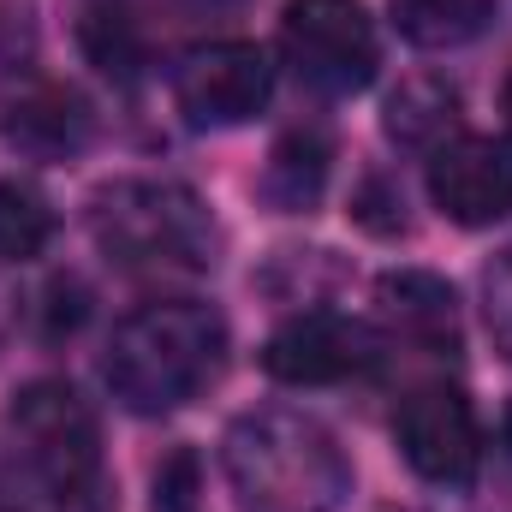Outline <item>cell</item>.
<instances>
[{
	"mask_svg": "<svg viewBox=\"0 0 512 512\" xmlns=\"http://www.w3.org/2000/svg\"><path fill=\"white\" fill-rule=\"evenodd\" d=\"M54 239V203L30 179H0V262H30Z\"/></svg>",
	"mask_w": 512,
	"mask_h": 512,
	"instance_id": "obj_15",
	"label": "cell"
},
{
	"mask_svg": "<svg viewBox=\"0 0 512 512\" xmlns=\"http://www.w3.org/2000/svg\"><path fill=\"white\" fill-rule=\"evenodd\" d=\"M429 197L453 227H495L512 215V155L495 137H447L429 155Z\"/></svg>",
	"mask_w": 512,
	"mask_h": 512,
	"instance_id": "obj_9",
	"label": "cell"
},
{
	"mask_svg": "<svg viewBox=\"0 0 512 512\" xmlns=\"http://www.w3.org/2000/svg\"><path fill=\"white\" fill-rule=\"evenodd\" d=\"M393 435H399V453L405 465L423 477V483H441V489H465L483 465V429H477V411L471 399L453 382H417L399 411H393Z\"/></svg>",
	"mask_w": 512,
	"mask_h": 512,
	"instance_id": "obj_6",
	"label": "cell"
},
{
	"mask_svg": "<svg viewBox=\"0 0 512 512\" xmlns=\"http://www.w3.org/2000/svg\"><path fill=\"white\" fill-rule=\"evenodd\" d=\"M501 114H507V131H512V72H507V90H501Z\"/></svg>",
	"mask_w": 512,
	"mask_h": 512,
	"instance_id": "obj_18",
	"label": "cell"
},
{
	"mask_svg": "<svg viewBox=\"0 0 512 512\" xmlns=\"http://www.w3.org/2000/svg\"><path fill=\"white\" fill-rule=\"evenodd\" d=\"M376 364V334L334 310H304L280 322L262 346V370L286 387H334Z\"/></svg>",
	"mask_w": 512,
	"mask_h": 512,
	"instance_id": "obj_8",
	"label": "cell"
},
{
	"mask_svg": "<svg viewBox=\"0 0 512 512\" xmlns=\"http://www.w3.org/2000/svg\"><path fill=\"white\" fill-rule=\"evenodd\" d=\"M382 316L393 322V334L411 340V346H429V352L453 346V292L435 274H417V268L387 274L382 280Z\"/></svg>",
	"mask_w": 512,
	"mask_h": 512,
	"instance_id": "obj_11",
	"label": "cell"
},
{
	"mask_svg": "<svg viewBox=\"0 0 512 512\" xmlns=\"http://www.w3.org/2000/svg\"><path fill=\"white\" fill-rule=\"evenodd\" d=\"M155 512H197V459L173 453L155 471Z\"/></svg>",
	"mask_w": 512,
	"mask_h": 512,
	"instance_id": "obj_17",
	"label": "cell"
},
{
	"mask_svg": "<svg viewBox=\"0 0 512 512\" xmlns=\"http://www.w3.org/2000/svg\"><path fill=\"white\" fill-rule=\"evenodd\" d=\"M268 90H274V66L256 42H209V48L185 54L179 78H173L179 114L203 131L256 120L268 108Z\"/></svg>",
	"mask_w": 512,
	"mask_h": 512,
	"instance_id": "obj_7",
	"label": "cell"
},
{
	"mask_svg": "<svg viewBox=\"0 0 512 512\" xmlns=\"http://www.w3.org/2000/svg\"><path fill=\"white\" fill-rule=\"evenodd\" d=\"M221 471L239 512H340L352 495L346 447L292 405L245 411L221 441Z\"/></svg>",
	"mask_w": 512,
	"mask_h": 512,
	"instance_id": "obj_2",
	"label": "cell"
},
{
	"mask_svg": "<svg viewBox=\"0 0 512 512\" xmlns=\"http://www.w3.org/2000/svg\"><path fill=\"white\" fill-rule=\"evenodd\" d=\"M280 48L298 84L322 96H358L382 66L376 24L358 0H286Z\"/></svg>",
	"mask_w": 512,
	"mask_h": 512,
	"instance_id": "obj_5",
	"label": "cell"
},
{
	"mask_svg": "<svg viewBox=\"0 0 512 512\" xmlns=\"http://www.w3.org/2000/svg\"><path fill=\"white\" fill-rule=\"evenodd\" d=\"M227 364V322L197 298H155L131 310L108 340L102 376L137 417L191 405Z\"/></svg>",
	"mask_w": 512,
	"mask_h": 512,
	"instance_id": "obj_3",
	"label": "cell"
},
{
	"mask_svg": "<svg viewBox=\"0 0 512 512\" xmlns=\"http://www.w3.org/2000/svg\"><path fill=\"white\" fill-rule=\"evenodd\" d=\"M6 143H18L24 155H42V161H60V155H78L90 143V108L78 90L54 84V78H30L6 96Z\"/></svg>",
	"mask_w": 512,
	"mask_h": 512,
	"instance_id": "obj_10",
	"label": "cell"
},
{
	"mask_svg": "<svg viewBox=\"0 0 512 512\" xmlns=\"http://www.w3.org/2000/svg\"><path fill=\"white\" fill-rule=\"evenodd\" d=\"M0 512H18V507H0Z\"/></svg>",
	"mask_w": 512,
	"mask_h": 512,
	"instance_id": "obj_19",
	"label": "cell"
},
{
	"mask_svg": "<svg viewBox=\"0 0 512 512\" xmlns=\"http://www.w3.org/2000/svg\"><path fill=\"white\" fill-rule=\"evenodd\" d=\"M459 126V96L441 84V78H411V84H399V96L387 102V131L399 137V143H411V149H441L447 137Z\"/></svg>",
	"mask_w": 512,
	"mask_h": 512,
	"instance_id": "obj_14",
	"label": "cell"
},
{
	"mask_svg": "<svg viewBox=\"0 0 512 512\" xmlns=\"http://www.w3.org/2000/svg\"><path fill=\"white\" fill-rule=\"evenodd\" d=\"M0 507H102V429L72 382H30L0 411Z\"/></svg>",
	"mask_w": 512,
	"mask_h": 512,
	"instance_id": "obj_1",
	"label": "cell"
},
{
	"mask_svg": "<svg viewBox=\"0 0 512 512\" xmlns=\"http://www.w3.org/2000/svg\"><path fill=\"white\" fill-rule=\"evenodd\" d=\"M393 30L417 48H465L495 24V0H387Z\"/></svg>",
	"mask_w": 512,
	"mask_h": 512,
	"instance_id": "obj_12",
	"label": "cell"
},
{
	"mask_svg": "<svg viewBox=\"0 0 512 512\" xmlns=\"http://www.w3.org/2000/svg\"><path fill=\"white\" fill-rule=\"evenodd\" d=\"M328 161H334V149H328L322 131H310V126L286 131L274 143V155H268V173H262L268 203L274 209H310L322 197V185H328Z\"/></svg>",
	"mask_w": 512,
	"mask_h": 512,
	"instance_id": "obj_13",
	"label": "cell"
},
{
	"mask_svg": "<svg viewBox=\"0 0 512 512\" xmlns=\"http://www.w3.org/2000/svg\"><path fill=\"white\" fill-rule=\"evenodd\" d=\"M483 316H489V334H495V352L512 358V245L483 274Z\"/></svg>",
	"mask_w": 512,
	"mask_h": 512,
	"instance_id": "obj_16",
	"label": "cell"
},
{
	"mask_svg": "<svg viewBox=\"0 0 512 512\" xmlns=\"http://www.w3.org/2000/svg\"><path fill=\"white\" fill-rule=\"evenodd\" d=\"M90 233L126 274H203L215 268V221L197 191L173 179H114L90 197Z\"/></svg>",
	"mask_w": 512,
	"mask_h": 512,
	"instance_id": "obj_4",
	"label": "cell"
}]
</instances>
